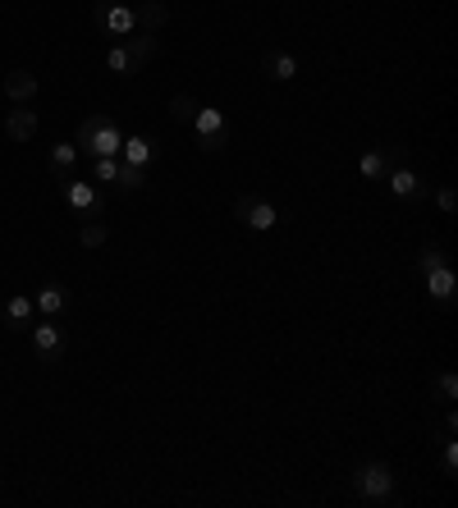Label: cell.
<instances>
[{"label": "cell", "mask_w": 458, "mask_h": 508, "mask_svg": "<svg viewBox=\"0 0 458 508\" xmlns=\"http://www.w3.org/2000/svg\"><path fill=\"white\" fill-rule=\"evenodd\" d=\"M74 142L83 147L88 156H120L124 133H120V124L111 115H88L83 124H78V138Z\"/></svg>", "instance_id": "1"}, {"label": "cell", "mask_w": 458, "mask_h": 508, "mask_svg": "<svg viewBox=\"0 0 458 508\" xmlns=\"http://www.w3.org/2000/svg\"><path fill=\"white\" fill-rule=\"evenodd\" d=\"M353 495L367 504H385L394 499V467L390 463H362L353 472Z\"/></svg>", "instance_id": "2"}, {"label": "cell", "mask_w": 458, "mask_h": 508, "mask_svg": "<svg viewBox=\"0 0 458 508\" xmlns=\"http://www.w3.org/2000/svg\"><path fill=\"white\" fill-rule=\"evenodd\" d=\"M234 220H244L248 229L266 234V229L280 225V211H276L271 202H261V197H238V202H234Z\"/></svg>", "instance_id": "3"}, {"label": "cell", "mask_w": 458, "mask_h": 508, "mask_svg": "<svg viewBox=\"0 0 458 508\" xmlns=\"http://www.w3.org/2000/svg\"><path fill=\"white\" fill-rule=\"evenodd\" d=\"M426 280V293H431V303H440V307H454L458 298V275L449 271V261H436V266H426L422 271Z\"/></svg>", "instance_id": "4"}, {"label": "cell", "mask_w": 458, "mask_h": 508, "mask_svg": "<svg viewBox=\"0 0 458 508\" xmlns=\"http://www.w3.org/2000/svg\"><path fill=\"white\" fill-rule=\"evenodd\" d=\"M97 28L111 33V37H128L133 33V5H120V0H101V5L92 10Z\"/></svg>", "instance_id": "5"}, {"label": "cell", "mask_w": 458, "mask_h": 508, "mask_svg": "<svg viewBox=\"0 0 458 508\" xmlns=\"http://www.w3.org/2000/svg\"><path fill=\"white\" fill-rule=\"evenodd\" d=\"M394 165H403V147H371L358 160V174L362 179H385Z\"/></svg>", "instance_id": "6"}, {"label": "cell", "mask_w": 458, "mask_h": 508, "mask_svg": "<svg viewBox=\"0 0 458 508\" xmlns=\"http://www.w3.org/2000/svg\"><path fill=\"white\" fill-rule=\"evenodd\" d=\"M166 23H170L166 0H138V5H133V33H160Z\"/></svg>", "instance_id": "7"}, {"label": "cell", "mask_w": 458, "mask_h": 508, "mask_svg": "<svg viewBox=\"0 0 458 508\" xmlns=\"http://www.w3.org/2000/svg\"><path fill=\"white\" fill-rule=\"evenodd\" d=\"M28 330H33V349H37V358H42V362H56V353L65 349V330H60L50 316L37 320V326H28Z\"/></svg>", "instance_id": "8"}, {"label": "cell", "mask_w": 458, "mask_h": 508, "mask_svg": "<svg viewBox=\"0 0 458 508\" xmlns=\"http://www.w3.org/2000/svg\"><path fill=\"white\" fill-rule=\"evenodd\" d=\"M5 138L19 142V147L37 138V111H33V105H14V111L5 115Z\"/></svg>", "instance_id": "9"}, {"label": "cell", "mask_w": 458, "mask_h": 508, "mask_svg": "<svg viewBox=\"0 0 458 508\" xmlns=\"http://www.w3.org/2000/svg\"><path fill=\"white\" fill-rule=\"evenodd\" d=\"M385 183H390V193L399 197V202H417V197H426V189H422V179L408 170V165H394L390 174H385Z\"/></svg>", "instance_id": "10"}, {"label": "cell", "mask_w": 458, "mask_h": 508, "mask_svg": "<svg viewBox=\"0 0 458 508\" xmlns=\"http://www.w3.org/2000/svg\"><path fill=\"white\" fill-rule=\"evenodd\" d=\"M5 96H10L14 105H33V96H37V73L10 69V73H5Z\"/></svg>", "instance_id": "11"}, {"label": "cell", "mask_w": 458, "mask_h": 508, "mask_svg": "<svg viewBox=\"0 0 458 508\" xmlns=\"http://www.w3.org/2000/svg\"><path fill=\"white\" fill-rule=\"evenodd\" d=\"M120 42H124V50H128L133 69H143L147 60H156V50H160L156 33H128V37H120Z\"/></svg>", "instance_id": "12"}, {"label": "cell", "mask_w": 458, "mask_h": 508, "mask_svg": "<svg viewBox=\"0 0 458 508\" xmlns=\"http://www.w3.org/2000/svg\"><path fill=\"white\" fill-rule=\"evenodd\" d=\"M65 202L78 211V216H92L97 211V189L88 179H65Z\"/></svg>", "instance_id": "13"}, {"label": "cell", "mask_w": 458, "mask_h": 508, "mask_svg": "<svg viewBox=\"0 0 458 508\" xmlns=\"http://www.w3.org/2000/svg\"><path fill=\"white\" fill-rule=\"evenodd\" d=\"M33 303H37L42 316H60V312L69 307V289H65V284H42V289L33 293Z\"/></svg>", "instance_id": "14"}, {"label": "cell", "mask_w": 458, "mask_h": 508, "mask_svg": "<svg viewBox=\"0 0 458 508\" xmlns=\"http://www.w3.org/2000/svg\"><path fill=\"white\" fill-rule=\"evenodd\" d=\"M266 78L289 83V78H299V60H293L289 50H271V56H266Z\"/></svg>", "instance_id": "15"}, {"label": "cell", "mask_w": 458, "mask_h": 508, "mask_svg": "<svg viewBox=\"0 0 458 508\" xmlns=\"http://www.w3.org/2000/svg\"><path fill=\"white\" fill-rule=\"evenodd\" d=\"M33 312H37L33 293H14V298L5 303V320H10L14 330H23V326H28V320H33Z\"/></svg>", "instance_id": "16"}, {"label": "cell", "mask_w": 458, "mask_h": 508, "mask_svg": "<svg viewBox=\"0 0 458 508\" xmlns=\"http://www.w3.org/2000/svg\"><path fill=\"white\" fill-rule=\"evenodd\" d=\"M151 156H156V147L147 142V138H124V147H120V160L124 165H151Z\"/></svg>", "instance_id": "17"}, {"label": "cell", "mask_w": 458, "mask_h": 508, "mask_svg": "<svg viewBox=\"0 0 458 508\" xmlns=\"http://www.w3.org/2000/svg\"><path fill=\"white\" fill-rule=\"evenodd\" d=\"M193 133H198V138L225 133V111H215V105H198V115H193Z\"/></svg>", "instance_id": "18"}, {"label": "cell", "mask_w": 458, "mask_h": 508, "mask_svg": "<svg viewBox=\"0 0 458 508\" xmlns=\"http://www.w3.org/2000/svg\"><path fill=\"white\" fill-rule=\"evenodd\" d=\"M78 165V142H56L50 147V170L56 174H69Z\"/></svg>", "instance_id": "19"}, {"label": "cell", "mask_w": 458, "mask_h": 508, "mask_svg": "<svg viewBox=\"0 0 458 508\" xmlns=\"http://www.w3.org/2000/svg\"><path fill=\"white\" fill-rule=\"evenodd\" d=\"M105 238H111V229H105L101 220H83V225H78V243H83V248H101L105 243Z\"/></svg>", "instance_id": "20"}, {"label": "cell", "mask_w": 458, "mask_h": 508, "mask_svg": "<svg viewBox=\"0 0 458 508\" xmlns=\"http://www.w3.org/2000/svg\"><path fill=\"white\" fill-rule=\"evenodd\" d=\"M170 115H175V124H193V115H198V101L188 96V92H175V96H170Z\"/></svg>", "instance_id": "21"}, {"label": "cell", "mask_w": 458, "mask_h": 508, "mask_svg": "<svg viewBox=\"0 0 458 508\" xmlns=\"http://www.w3.org/2000/svg\"><path fill=\"white\" fill-rule=\"evenodd\" d=\"M115 183H120V193H133V189H143V183H147V170L143 165H124V160H120Z\"/></svg>", "instance_id": "22"}, {"label": "cell", "mask_w": 458, "mask_h": 508, "mask_svg": "<svg viewBox=\"0 0 458 508\" xmlns=\"http://www.w3.org/2000/svg\"><path fill=\"white\" fill-rule=\"evenodd\" d=\"M120 174V156H92V179L97 183H115Z\"/></svg>", "instance_id": "23"}, {"label": "cell", "mask_w": 458, "mask_h": 508, "mask_svg": "<svg viewBox=\"0 0 458 508\" xmlns=\"http://www.w3.org/2000/svg\"><path fill=\"white\" fill-rule=\"evenodd\" d=\"M105 69H111V73H133V60H128V50H124V42H115L111 50H105Z\"/></svg>", "instance_id": "24"}, {"label": "cell", "mask_w": 458, "mask_h": 508, "mask_svg": "<svg viewBox=\"0 0 458 508\" xmlns=\"http://www.w3.org/2000/svg\"><path fill=\"white\" fill-rule=\"evenodd\" d=\"M436 394L445 398V404H454V398H458V376H454V371H440V381H436Z\"/></svg>", "instance_id": "25"}, {"label": "cell", "mask_w": 458, "mask_h": 508, "mask_svg": "<svg viewBox=\"0 0 458 508\" xmlns=\"http://www.w3.org/2000/svg\"><path fill=\"white\" fill-rule=\"evenodd\" d=\"M440 472H445V476H454V472H458V444H454V435L445 440V453H440Z\"/></svg>", "instance_id": "26"}, {"label": "cell", "mask_w": 458, "mask_h": 508, "mask_svg": "<svg viewBox=\"0 0 458 508\" xmlns=\"http://www.w3.org/2000/svg\"><path fill=\"white\" fill-rule=\"evenodd\" d=\"M198 147H202V151H225V147H229V128H225V133H211V138H198Z\"/></svg>", "instance_id": "27"}, {"label": "cell", "mask_w": 458, "mask_h": 508, "mask_svg": "<svg viewBox=\"0 0 458 508\" xmlns=\"http://www.w3.org/2000/svg\"><path fill=\"white\" fill-rule=\"evenodd\" d=\"M436 202H440V211H445V216H449V211L458 206V197H454V189H440V193H436Z\"/></svg>", "instance_id": "28"}, {"label": "cell", "mask_w": 458, "mask_h": 508, "mask_svg": "<svg viewBox=\"0 0 458 508\" xmlns=\"http://www.w3.org/2000/svg\"><path fill=\"white\" fill-rule=\"evenodd\" d=\"M436 261H445V252H440V248H422V261H417L422 271H426V266H436Z\"/></svg>", "instance_id": "29"}, {"label": "cell", "mask_w": 458, "mask_h": 508, "mask_svg": "<svg viewBox=\"0 0 458 508\" xmlns=\"http://www.w3.org/2000/svg\"><path fill=\"white\" fill-rule=\"evenodd\" d=\"M454 431H458V412L449 408V412H445V435H454Z\"/></svg>", "instance_id": "30"}]
</instances>
